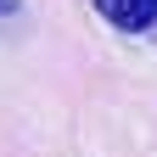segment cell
Listing matches in <instances>:
<instances>
[{"label": "cell", "instance_id": "obj_1", "mask_svg": "<svg viewBox=\"0 0 157 157\" xmlns=\"http://www.w3.org/2000/svg\"><path fill=\"white\" fill-rule=\"evenodd\" d=\"M95 17H107L118 34H146L157 23V0H95Z\"/></svg>", "mask_w": 157, "mask_h": 157}, {"label": "cell", "instance_id": "obj_2", "mask_svg": "<svg viewBox=\"0 0 157 157\" xmlns=\"http://www.w3.org/2000/svg\"><path fill=\"white\" fill-rule=\"evenodd\" d=\"M23 17H28L23 0H0V34H17V28H23Z\"/></svg>", "mask_w": 157, "mask_h": 157}]
</instances>
